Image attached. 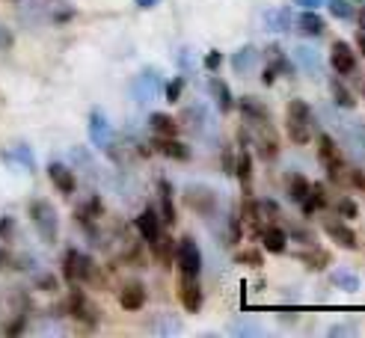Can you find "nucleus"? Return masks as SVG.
<instances>
[{"label":"nucleus","instance_id":"f257e3e1","mask_svg":"<svg viewBox=\"0 0 365 338\" xmlns=\"http://www.w3.org/2000/svg\"><path fill=\"white\" fill-rule=\"evenodd\" d=\"M244 137L253 140V148L262 161H276L279 157V137H276L270 119H244Z\"/></svg>","mask_w":365,"mask_h":338},{"label":"nucleus","instance_id":"f03ea898","mask_svg":"<svg viewBox=\"0 0 365 338\" xmlns=\"http://www.w3.org/2000/svg\"><path fill=\"white\" fill-rule=\"evenodd\" d=\"M285 134L294 146H309L312 140V110L303 98H291L285 107Z\"/></svg>","mask_w":365,"mask_h":338},{"label":"nucleus","instance_id":"7ed1b4c3","mask_svg":"<svg viewBox=\"0 0 365 338\" xmlns=\"http://www.w3.org/2000/svg\"><path fill=\"white\" fill-rule=\"evenodd\" d=\"M318 161H321V166L327 169V175L333 178V181H344V172H348V169H344V157H342V148L335 146V140L330 134H321L318 137Z\"/></svg>","mask_w":365,"mask_h":338},{"label":"nucleus","instance_id":"20e7f679","mask_svg":"<svg viewBox=\"0 0 365 338\" xmlns=\"http://www.w3.org/2000/svg\"><path fill=\"white\" fill-rule=\"evenodd\" d=\"M175 267H179V276H199L202 273V252L190 235H184L179 243H175Z\"/></svg>","mask_w":365,"mask_h":338},{"label":"nucleus","instance_id":"39448f33","mask_svg":"<svg viewBox=\"0 0 365 338\" xmlns=\"http://www.w3.org/2000/svg\"><path fill=\"white\" fill-rule=\"evenodd\" d=\"M30 217H33L36 232L42 235V241L45 243H57V226H60V220H57L54 205L45 202V199H36V202L30 205Z\"/></svg>","mask_w":365,"mask_h":338},{"label":"nucleus","instance_id":"423d86ee","mask_svg":"<svg viewBox=\"0 0 365 338\" xmlns=\"http://www.w3.org/2000/svg\"><path fill=\"white\" fill-rule=\"evenodd\" d=\"M184 205L202 217H211L217 211V193L205 184H187L184 187Z\"/></svg>","mask_w":365,"mask_h":338},{"label":"nucleus","instance_id":"0eeeda50","mask_svg":"<svg viewBox=\"0 0 365 338\" xmlns=\"http://www.w3.org/2000/svg\"><path fill=\"white\" fill-rule=\"evenodd\" d=\"M68 315H72L75 321H83V324H90V326H95L98 324V315H101L90 303V297L77 288V282L72 285V294H68Z\"/></svg>","mask_w":365,"mask_h":338},{"label":"nucleus","instance_id":"6e6552de","mask_svg":"<svg viewBox=\"0 0 365 338\" xmlns=\"http://www.w3.org/2000/svg\"><path fill=\"white\" fill-rule=\"evenodd\" d=\"M330 66H333V72L335 74H342V77H348L357 72V54H353V48L344 42V39H335L333 48H330Z\"/></svg>","mask_w":365,"mask_h":338},{"label":"nucleus","instance_id":"1a4fd4ad","mask_svg":"<svg viewBox=\"0 0 365 338\" xmlns=\"http://www.w3.org/2000/svg\"><path fill=\"white\" fill-rule=\"evenodd\" d=\"M321 228H324V235H327L333 243L342 246V250H357V246H359L357 232H353V228L344 220H333V217H330V220H324Z\"/></svg>","mask_w":365,"mask_h":338},{"label":"nucleus","instance_id":"9d476101","mask_svg":"<svg viewBox=\"0 0 365 338\" xmlns=\"http://www.w3.org/2000/svg\"><path fill=\"white\" fill-rule=\"evenodd\" d=\"M179 300L190 315L202 309V285L199 276H179Z\"/></svg>","mask_w":365,"mask_h":338},{"label":"nucleus","instance_id":"9b49d317","mask_svg":"<svg viewBox=\"0 0 365 338\" xmlns=\"http://www.w3.org/2000/svg\"><path fill=\"white\" fill-rule=\"evenodd\" d=\"M259 237H262L264 250L273 252V255H282L285 250H288V232H285L279 223H264L262 232H259Z\"/></svg>","mask_w":365,"mask_h":338},{"label":"nucleus","instance_id":"f8f14e48","mask_svg":"<svg viewBox=\"0 0 365 338\" xmlns=\"http://www.w3.org/2000/svg\"><path fill=\"white\" fill-rule=\"evenodd\" d=\"M134 226H137V232H140V237H143V241L149 243V246L164 235V220L157 217L155 208H146V211L134 220Z\"/></svg>","mask_w":365,"mask_h":338},{"label":"nucleus","instance_id":"ddd939ff","mask_svg":"<svg viewBox=\"0 0 365 338\" xmlns=\"http://www.w3.org/2000/svg\"><path fill=\"white\" fill-rule=\"evenodd\" d=\"M291 24H294V30H297L300 36H321L324 30H327V21L315 12V9H303V12L297 15V18H291Z\"/></svg>","mask_w":365,"mask_h":338},{"label":"nucleus","instance_id":"4468645a","mask_svg":"<svg viewBox=\"0 0 365 338\" xmlns=\"http://www.w3.org/2000/svg\"><path fill=\"white\" fill-rule=\"evenodd\" d=\"M297 261L306 267V270H312V273H321V270H327V267L333 264V255H330L327 250H321L318 243H312L309 250L297 252Z\"/></svg>","mask_w":365,"mask_h":338},{"label":"nucleus","instance_id":"2eb2a0df","mask_svg":"<svg viewBox=\"0 0 365 338\" xmlns=\"http://www.w3.org/2000/svg\"><path fill=\"white\" fill-rule=\"evenodd\" d=\"M155 146V152L157 155H164V157H170V161H190V148H187L184 143H179L175 137H155L152 140Z\"/></svg>","mask_w":365,"mask_h":338},{"label":"nucleus","instance_id":"dca6fc26","mask_svg":"<svg viewBox=\"0 0 365 338\" xmlns=\"http://www.w3.org/2000/svg\"><path fill=\"white\" fill-rule=\"evenodd\" d=\"M157 196H161V220L166 226H175L179 223V214H175V193H172V184L161 178L157 181Z\"/></svg>","mask_w":365,"mask_h":338},{"label":"nucleus","instance_id":"f3484780","mask_svg":"<svg viewBox=\"0 0 365 338\" xmlns=\"http://www.w3.org/2000/svg\"><path fill=\"white\" fill-rule=\"evenodd\" d=\"M48 178H51V184H54L63 196H72L75 187H77L75 172H72L68 166H63V163H51V166H48Z\"/></svg>","mask_w":365,"mask_h":338},{"label":"nucleus","instance_id":"a211bd4d","mask_svg":"<svg viewBox=\"0 0 365 338\" xmlns=\"http://www.w3.org/2000/svg\"><path fill=\"white\" fill-rule=\"evenodd\" d=\"M232 175H238V181L244 187V196H250L253 193V157H250V152H246V146L238 148V161H235Z\"/></svg>","mask_w":365,"mask_h":338},{"label":"nucleus","instance_id":"6ab92c4d","mask_svg":"<svg viewBox=\"0 0 365 338\" xmlns=\"http://www.w3.org/2000/svg\"><path fill=\"white\" fill-rule=\"evenodd\" d=\"M119 306L125 312H140L146 306V288L140 282H131L119 291Z\"/></svg>","mask_w":365,"mask_h":338},{"label":"nucleus","instance_id":"aec40b11","mask_svg":"<svg viewBox=\"0 0 365 338\" xmlns=\"http://www.w3.org/2000/svg\"><path fill=\"white\" fill-rule=\"evenodd\" d=\"M321 208H330V196H327V190H324V184H312L309 199L300 205V211H303V217H312L315 211H321Z\"/></svg>","mask_w":365,"mask_h":338},{"label":"nucleus","instance_id":"412c9836","mask_svg":"<svg viewBox=\"0 0 365 338\" xmlns=\"http://www.w3.org/2000/svg\"><path fill=\"white\" fill-rule=\"evenodd\" d=\"M264 57H268V68H273V74L294 77V66H291V59L282 54V48H279V45H270Z\"/></svg>","mask_w":365,"mask_h":338},{"label":"nucleus","instance_id":"4be33fe9","mask_svg":"<svg viewBox=\"0 0 365 338\" xmlns=\"http://www.w3.org/2000/svg\"><path fill=\"white\" fill-rule=\"evenodd\" d=\"M149 125H152L155 137H179V122L170 113H152Z\"/></svg>","mask_w":365,"mask_h":338},{"label":"nucleus","instance_id":"5701e85b","mask_svg":"<svg viewBox=\"0 0 365 338\" xmlns=\"http://www.w3.org/2000/svg\"><path fill=\"white\" fill-rule=\"evenodd\" d=\"M330 92H333V101L339 104L342 110H353V107H357V95L342 83V77H333L330 81Z\"/></svg>","mask_w":365,"mask_h":338},{"label":"nucleus","instance_id":"b1692460","mask_svg":"<svg viewBox=\"0 0 365 338\" xmlns=\"http://www.w3.org/2000/svg\"><path fill=\"white\" fill-rule=\"evenodd\" d=\"M264 24H268L273 33H282V30H288L291 27V9L288 6L268 9V12H264Z\"/></svg>","mask_w":365,"mask_h":338},{"label":"nucleus","instance_id":"393cba45","mask_svg":"<svg viewBox=\"0 0 365 338\" xmlns=\"http://www.w3.org/2000/svg\"><path fill=\"white\" fill-rule=\"evenodd\" d=\"M309 187H312V181L306 175H300V172H294L291 178H288V199L294 205H303L306 199H309Z\"/></svg>","mask_w":365,"mask_h":338},{"label":"nucleus","instance_id":"a878e982","mask_svg":"<svg viewBox=\"0 0 365 338\" xmlns=\"http://www.w3.org/2000/svg\"><path fill=\"white\" fill-rule=\"evenodd\" d=\"M152 252H155V258L161 261L164 267H170L172 261H175V241L170 235H161L157 241L152 243Z\"/></svg>","mask_w":365,"mask_h":338},{"label":"nucleus","instance_id":"bb28decb","mask_svg":"<svg viewBox=\"0 0 365 338\" xmlns=\"http://www.w3.org/2000/svg\"><path fill=\"white\" fill-rule=\"evenodd\" d=\"M238 110L244 119H270V110L264 107L259 98H253V95H244L241 101H238Z\"/></svg>","mask_w":365,"mask_h":338},{"label":"nucleus","instance_id":"cd10ccee","mask_svg":"<svg viewBox=\"0 0 365 338\" xmlns=\"http://www.w3.org/2000/svg\"><path fill=\"white\" fill-rule=\"evenodd\" d=\"M211 92H214V98H217V107H220V113H232V110H235L232 89L226 86L220 77H214V81H211Z\"/></svg>","mask_w":365,"mask_h":338},{"label":"nucleus","instance_id":"c85d7f7f","mask_svg":"<svg viewBox=\"0 0 365 338\" xmlns=\"http://www.w3.org/2000/svg\"><path fill=\"white\" fill-rule=\"evenodd\" d=\"M330 279H333L335 288H342V291H348V294H357L359 291V276L351 273V270H333Z\"/></svg>","mask_w":365,"mask_h":338},{"label":"nucleus","instance_id":"c756f323","mask_svg":"<svg viewBox=\"0 0 365 338\" xmlns=\"http://www.w3.org/2000/svg\"><path fill=\"white\" fill-rule=\"evenodd\" d=\"M77 270H81V252L77 250H68L63 255V279L68 285H75L77 282Z\"/></svg>","mask_w":365,"mask_h":338},{"label":"nucleus","instance_id":"7c9ffc66","mask_svg":"<svg viewBox=\"0 0 365 338\" xmlns=\"http://www.w3.org/2000/svg\"><path fill=\"white\" fill-rule=\"evenodd\" d=\"M259 59V54H255V48L253 45H246V48H241L238 54L232 57V66H235V72H250V66Z\"/></svg>","mask_w":365,"mask_h":338},{"label":"nucleus","instance_id":"2f4dec72","mask_svg":"<svg viewBox=\"0 0 365 338\" xmlns=\"http://www.w3.org/2000/svg\"><path fill=\"white\" fill-rule=\"evenodd\" d=\"M330 9L333 18H339V21H348V18H353V3L351 0H324Z\"/></svg>","mask_w":365,"mask_h":338},{"label":"nucleus","instance_id":"473e14b6","mask_svg":"<svg viewBox=\"0 0 365 338\" xmlns=\"http://www.w3.org/2000/svg\"><path fill=\"white\" fill-rule=\"evenodd\" d=\"M244 237V220H241V211L235 208L232 211V217H229V243L235 246Z\"/></svg>","mask_w":365,"mask_h":338},{"label":"nucleus","instance_id":"72a5a7b5","mask_svg":"<svg viewBox=\"0 0 365 338\" xmlns=\"http://www.w3.org/2000/svg\"><path fill=\"white\" fill-rule=\"evenodd\" d=\"M235 261L250 264V267H264V255H262V250H241L238 255H235Z\"/></svg>","mask_w":365,"mask_h":338},{"label":"nucleus","instance_id":"f704fd0d","mask_svg":"<svg viewBox=\"0 0 365 338\" xmlns=\"http://www.w3.org/2000/svg\"><path fill=\"white\" fill-rule=\"evenodd\" d=\"M335 211H339V214L344 217V220H357V217H359V208H357V202H353V199H348V196L335 202Z\"/></svg>","mask_w":365,"mask_h":338},{"label":"nucleus","instance_id":"c9c22d12","mask_svg":"<svg viewBox=\"0 0 365 338\" xmlns=\"http://www.w3.org/2000/svg\"><path fill=\"white\" fill-rule=\"evenodd\" d=\"M181 92H184V77H172V81L166 83V101H170V104H179Z\"/></svg>","mask_w":365,"mask_h":338},{"label":"nucleus","instance_id":"e433bc0d","mask_svg":"<svg viewBox=\"0 0 365 338\" xmlns=\"http://www.w3.org/2000/svg\"><path fill=\"white\" fill-rule=\"evenodd\" d=\"M92 140H98V143H104V134H107V122H104V116L101 113H92Z\"/></svg>","mask_w":365,"mask_h":338},{"label":"nucleus","instance_id":"4c0bfd02","mask_svg":"<svg viewBox=\"0 0 365 338\" xmlns=\"http://www.w3.org/2000/svg\"><path fill=\"white\" fill-rule=\"evenodd\" d=\"M348 184H353L359 193H365V172L362 169H348V178H344Z\"/></svg>","mask_w":365,"mask_h":338},{"label":"nucleus","instance_id":"58836bf2","mask_svg":"<svg viewBox=\"0 0 365 338\" xmlns=\"http://www.w3.org/2000/svg\"><path fill=\"white\" fill-rule=\"evenodd\" d=\"M294 54H297V59H300L303 66H312V68H318V57H315V51H312V48H297V51H294Z\"/></svg>","mask_w":365,"mask_h":338},{"label":"nucleus","instance_id":"ea45409f","mask_svg":"<svg viewBox=\"0 0 365 338\" xmlns=\"http://www.w3.org/2000/svg\"><path fill=\"white\" fill-rule=\"evenodd\" d=\"M12 235H15L12 217H0V241H12Z\"/></svg>","mask_w":365,"mask_h":338},{"label":"nucleus","instance_id":"a19ab883","mask_svg":"<svg viewBox=\"0 0 365 338\" xmlns=\"http://www.w3.org/2000/svg\"><path fill=\"white\" fill-rule=\"evenodd\" d=\"M291 237H294V241H300L303 246H312V243H315V235H312V232H306V228H300V226H294V228H291Z\"/></svg>","mask_w":365,"mask_h":338},{"label":"nucleus","instance_id":"79ce46f5","mask_svg":"<svg viewBox=\"0 0 365 338\" xmlns=\"http://www.w3.org/2000/svg\"><path fill=\"white\" fill-rule=\"evenodd\" d=\"M353 15H357L359 33H365V0H357V3H353Z\"/></svg>","mask_w":365,"mask_h":338},{"label":"nucleus","instance_id":"37998d69","mask_svg":"<svg viewBox=\"0 0 365 338\" xmlns=\"http://www.w3.org/2000/svg\"><path fill=\"white\" fill-rule=\"evenodd\" d=\"M220 63H223V54H220V51H211L208 57H205V68H208V72L220 68Z\"/></svg>","mask_w":365,"mask_h":338},{"label":"nucleus","instance_id":"c03bdc74","mask_svg":"<svg viewBox=\"0 0 365 338\" xmlns=\"http://www.w3.org/2000/svg\"><path fill=\"white\" fill-rule=\"evenodd\" d=\"M90 211H95V214H98V211H101V205H98V199H92V205H90ZM77 217H81V223H83V226H90V220H92V217H90V214H86V211H77Z\"/></svg>","mask_w":365,"mask_h":338},{"label":"nucleus","instance_id":"a18cd8bd","mask_svg":"<svg viewBox=\"0 0 365 338\" xmlns=\"http://www.w3.org/2000/svg\"><path fill=\"white\" fill-rule=\"evenodd\" d=\"M273 81H276L273 68H268V66H264V68H262V83H264V86H273Z\"/></svg>","mask_w":365,"mask_h":338},{"label":"nucleus","instance_id":"49530a36","mask_svg":"<svg viewBox=\"0 0 365 338\" xmlns=\"http://www.w3.org/2000/svg\"><path fill=\"white\" fill-rule=\"evenodd\" d=\"M321 3H324V0H294V6H303V9H315Z\"/></svg>","mask_w":365,"mask_h":338},{"label":"nucleus","instance_id":"de8ad7c7","mask_svg":"<svg viewBox=\"0 0 365 338\" xmlns=\"http://www.w3.org/2000/svg\"><path fill=\"white\" fill-rule=\"evenodd\" d=\"M9 267H12V258H9L3 250H0V270H9Z\"/></svg>","mask_w":365,"mask_h":338},{"label":"nucleus","instance_id":"09e8293b","mask_svg":"<svg viewBox=\"0 0 365 338\" xmlns=\"http://www.w3.org/2000/svg\"><path fill=\"white\" fill-rule=\"evenodd\" d=\"M134 3H137V6H140V9H152V6L157 3V0H134Z\"/></svg>","mask_w":365,"mask_h":338},{"label":"nucleus","instance_id":"8fccbe9b","mask_svg":"<svg viewBox=\"0 0 365 338\" xmlns=\"http://www.w3.org/2000/svg\"><path fill=\"white\" fill-rule=\"evenodd\" d=\"M357 48H359V54L365 57V33H359V36H357Z\"/></svg>","mask_w":365,"mask_h":338},{"label":"nucleus","instance_id":"3c124183","mask_svg":"<svg viewBox=\"0 0 365 338\" xmlns=\"http://www.w3.org/2000/svg\"><path fill=\"white\" fill-rule=\"evenodd\" d=\"M362 98H365V81H362Z\"/></svg>","mask_w":365,"mask_h":338}]
</instances>
